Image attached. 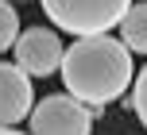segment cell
Wrapping results in <instances>:
<instances>
[{
    "label": "cell",
    "mask_w": 147,
    "mask_h": 135,
    "mask_svg": "<svg viewBox=\"0 0 147 135\" xmlns=\"http://www.w3.org/2000/svg\"><path fill=\"white\" fill-rule=\"evenodd\" d=\"M62 85L89 108H109L128 93V85H136L128 43L112 35H85L70 43L62 58Z\"/></svg>",
    "instance_id": "6da1fadb"
},
{
    "label": "cell",
    "mask_w": 147,
    "mask_h": 135,
    "mask_svg": "<svg viewBox=\"0 0 147 135\" xmlns=\"http://www.w3.org/2000/svg\"><path fill=\"white\" fill-rule=\"evenodd\" d=\"M39 8L58 31L85 39V35H109L112 27H120L132 0H39Z\"/></svg>",
    "instance_id": "7a4b0ae2"
},
{
    "label": "cell",
    "mask_w": 147,
    "mask_h": 135,
    "mask_svg": "<svg viewBox=\"0 0 147 135\" xmlns=\"http://www.w3.org/2000/svg\"><path fill=\"white\" fill-rule=\"evenodd\" d=\"M31 135H89L93 131V108L78 100L74 93H51L27 116Z\"/></svg>",
    "instance_id": "3957f363"
},
{
    "label": "cell",
    "mask_w": 147,
    "mask_h": 135,
    "mask_svg": "<svg viewBox=\"0 0 147 135\" xmlns=\"http://www.w3.org/2000/svg\"><path fill=\"white\" fill-rule=\"evenodd\" d=\"M16 66L27 70L31 77H51L62 74V58H66V46H62L58 31L51 27H27L16 39Z\"/></svg>",
    "instance_id": "277c9868"
},
{
    "label": "cell",
    "mask_w": 147,
    "mask_h": 135,
    "mask_svg": "<svg viewBox=\"0 0 147 135\" xmlns=\"http://www.w3.org/2000/svg\"><path fill=\"white\" fill-rule=\"evenodd\" d=\"M35 108V93H31V74L20 70L16 62H0V128L27 120Z\"/></svg>",
    "instance_id": "5b68a950"
},
{
    "label": "cell",
    "mask_w": 147,
    "mask_h": 135,
    "mask_svg": "<svg viewBox=\"0 0 147 135\" xmlns=\"http://www.w3.org/2000/svg\"><path fill=\"white\" fill-rule=\"evenodd\" d=\"M120 39L128 43L132 54H147V0L128 8V15L120 19Z\"/></svg>",
    "instance_id": "8992f818"
},
{
    "label": "cell",
    "mask_w": 147,
    "mask_h": 135,
    "mask_svg": "<svg viewBox=\"0 0 147 135\" xmlns=\"http://www.w3.org/2000/svg\"><path fill=\"white\" fill-rule=\"evenodd\" d=\"M16 39H20V12L12 8V0H0V54L16 50Z\"/></svg>",
    "instance_id": "52a82bcc"
},
{
    "label": "cell",
    "mask_w": 147,
    "mask_h": 135,
    "mask_svg": "<svg viewBox=\"0 0 147 135\" xmlns=\"http://www.w3.org/2000/svg\"><path fill=\"white\" fill-rule=\"evenodd\" d=\"M128 108H132L136 120L147 128V66L136 74V85H132V97H128Z\"/></svg>",
    "instance_id": "ba28073f"
},
{
    "label": "cell",
    "mask_w": 147,
    "mask_h": 135,
    "mask_svg": "<svg viewBox=\"0 0 147 135\" xmlns=\"http://www.w3.org/2000/svg\"><path fill=\"white\" fill-rule=\"evenodd\" d=\"M0 135H23V131H16V128H0ZM31 135V131H27Z\"/></svg>",
    "instance_id": "9c48e42d"
}]
</instances>
